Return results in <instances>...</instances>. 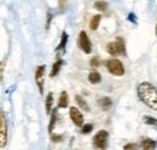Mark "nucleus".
Segmentation results:
<instances>
[{"instance_id": "nucleus-14", "label": "nucleus", "mask_w": 157, "mask_h": 150, "mask_svg": "<svg viewBox=\"0 0 157 150\" xmlns=\"http://www.w3.org/2000/svg\"><path fill=\"white\" fill-rule=\"evenodd\" d=\"M45 103H46V112L50 114L51 112V108H52V103H53V94L51 93V92L47 94Z\"/></svg>"}, {"instance_id": "nucleus-15", "label": "nucleus", "mask_w": 157, "mask_h": 150, "mask_svg": "<svg viewBox=\"0 0 157 150\" xmlns=\"http://www.w3.org/2000/svg\"><path fill=\"white\" fill-rule=\"evenodd\" d=\"M94 7L98 11H105L108 9V2L106 1H103V0H98V1L94 2Z\"/></svg>"}, {"instance_id": "nucleus-27", "label": "nucleus", "mask_w": 157, "mask_h": 150, "mask_svg": "<svg viewBox=\"0 0 157 150\" xmlns=\"http://www.w3.org/2000/svg\"><path fill=\"white\" fill-rule=\"evenodd\" d=\"M156 34H157V26H156Z\"/></svg>"}, {"instance_id": "nucleus-18", "label": "nucleus", "mask_w": 157, "mask_h": 150, "mask_svg": "<svg viewBox=\"0 0 157 150\" xmlns=\"http://www.w3.org/2000/svg\"><path fill=\"white\" fill-rule=\"evenodd\" d=\"M56 117H57V109H55V110L52 112L51 120H50V126H48V132H52V130H53L55 124H56Z\"/></svg>"}, {"instance_id": "nucleus-16", "label": "nucleus", "mask_w": 157, "mask_h": 150, "mask_svg": "<svg viewBox=\"0 0 157 150\" xmlns=\"http://www.w3.org/2000/svg\"><path fill=\"white\" fill-rule=\"evenodd\" d=\"M67 41H68V35H67V33H63L62 34V40H60V42H59V45L57 46V51L59 50H65V45H67Z\"/></svg>"}, {"instance_id": "nucleus-17", "label": "nucleus", "mask_w": 157, "mask_h": 150, "mask_svg": "<svg viewBox=\"0 0 157 150\" xmlns=\"http://www.w3.org/2000/svg\"><path fill=\"white\" fill-rule=\"evenodd\" d=\"M62 61L59 59V61H57L55 64H53V67H52V70H51V76H56V75L59 73V69H60V67H62Z\"/></svg>"}, {"instance_id": "nucleus-11", "label": "nucleus", "mask_w": 157, "mask_h": 150, "mask_svg": "<svg viewBox=\"0 0 157 150\" xmlns=\"http://www.w3.org/2000/svg\"><path fill=\"white\" fill-rule=\"evenodd\" d=\"M69 104V97H68V93L65 91H63L60 93V97L58 99V107L59 108H67Z\"/></svg>"}, {"instance_id": "nucleus-21", "label": "nucleus", "mask_w": 157, "mask_h": 150, "mask_svg": "<svg viewBox=\"0 0 157 150\" xmlns=\"http://www.w3.org/2000/svg\"><path fill=\"white\" fill-rule=\"evenodd\" d=\"M93 130V125H91V124H87V125H83V127H82V133H85V134H87V133H90V132Z\"/></svg>"}, {"instance_id": "nucleus-4", "label": "nucleus", "mask_w": 157, "mask_h": 150, "mask_svg": "<svg viewBox=\"0 0 157 150\" xmlns=\"http://www.w3.org/2000/svg\"><path fill=\"white\" fill-rule=\"evenodd\" d=\"M108 138H109V133L104 130L99 131L94 137H93V144L96 148L98 149H105L108 145Z\"/></svg>"}, {"instance_id": "nucleus-3", "label": "nucleus", "mask_w": 157, "mask_h": 150, "mask_svg": "<svg viewBox=\"0 0 157 150\" xmlns=\"http://www.w3.org/2000/svg\"><path fill=\"white\" fill-rule=\"evenodd\" d=\"M106 68L111 74L116 75V76H121L124 74V67L122 62L118 59H109L106 62Z\"/></svg>"}, {"instance_id": "nucleus-9", "label": "nucleus", "mask_w": 157, "mask_h": 150, "mask_svg": "<svg viewBox=\"0 0 157 150\" xmlns=\"http://www.w3.org/2000/svg\"><path fill=\"white\" fill-rule=\"evenodd\" d=\"M98 105L103 109V110H108V109L111 108V105H113V101H111L109 97H103V98L98 99Z\"/></svg>"}, {"instance_id": "nucleus-7", "label": "nucleus", "mask_w": 157, "mask_h": 150, "mask_svg": "<svg viewBox=\"0 0 157 150\" xmlns=\"http://www.w3.org/2000/svg\"><path fill=\"white\" fill-rule=\"evenodd\" d=\"M44 81H45V65H39L35 70V82L39 87L40 93L44 92Z\"/></svg>"}, {"instance_id": "nucleus-10", "label": "nucleus", "mask_w": 157, "mask_h": 150, "mask_svg": "<svg viewBox=\"0 0 157 150\" xmlns=\"http://www.w3.org/2000/svg\"><path fill=\"white\" fill-rule=\"evenodd\" d=\"M141 148L145 150H151L156 148V142L150 139V138H145L141 140Z\"/></svg>"}, {"instance_id": "nucleus-26", "label": "nucleus", "mask_w": 157, "mask_h": 150, "mask_svg": "<svg viewBox=\"0 0 157 150\" xmlns=\"http://www.w3.org/2000/svg\"><path fill=\"white\" fill-rule=\"evenodd\" d=\"M132 19L134 21V15H133V14H131V15H129V21H132ZM134 22H136V21H134Z\"/></svg>"}, {"instance_id": "nucleus-1", "label": "nucleus", "mask_w": 157, "mask_h": 150, "mask_svg": "<svg viewBox=\"0 0 157 150\" xmlns=\"http://www.w3.org/2000/svg\"><path fill=\"white\" fill-rule=\"evenodd\" d=\"M138 96L143 103H145L151 109L157 110V87L150 82H141L138 86Z\"/></svg>"}, {"instance_id": "nucleus-22", "label": "nucleus", "mask_w": 157, "mask_h": 150, "mask_svg": "<svg viewBox=\"0 0 157 150\" xmlns=\"http://www.w3.org/2000/svg\"><path fill=\"white\" fill-rule=\"evenodd\" d=\"M91 65L98 67V65H99V58H98V57H93V58L91 59Z\"/></svg>"}, {"instance_id": "nucleus-8", "label": "nucleus", "mask_w": 157, "mask_h": 150, "mask_svg": "<svg viewBox=\"0 0 157 150\" xmlns=\"http://www.w3.org/2000/svg\"><path fill=\"white\" fill-rule=\"evenodd\" d=\"M69 114H70L71 121H73L76 126H81V125L83 124V115H82V112H80L76 107H71L70 110H69Z\"/></svg>"}, {"instance_id": "nucleus-20", "label": "nucleus", "mask_w": 157, "mask_h": 150, "mask_svg": "<svg viewBox=\"0 0 157 150\" xmlns=\"http://www.w3.org/2000/svg\"><path fill=\"white\" fill-rule=\"evenodd\" d=\"M144 121H145V124H146V125H151V126L157 127V120L156 119H154V117L145 116V117H144Z\"/></svg>"}, {"instance_id": "nucleus-13", "label": "nucleus", "mask_w": 157, "mask_h": 150, "mask_svg": "<svg viewBox=\"0 0 157 150\" xmlns=\"http://www.w3.org/2000/svg\"><path fill=\"white\" fill-rule=\"evenodd\" d=\"M100 19H101V16H100V15H96V16H93V17H92L91 23H90V28H91L92 30H96V29L98 28Z\"/></svg>"}, {"instance_id": "nucleus-6", "label": "nucleus", "mask_w": 157, "mask_h": 150, "mask_svg": "<svg viewBox=\"0 0 157 150\" xmlns=\"http://www.w3.org/2000/svg\"><path fill=\"white\" fill-rule=\"evenodd\" d=\"M7 140V126H6V119L5 114H0V142H1V148L5 145Z\"/></svg>"}, {"instance_id": "nucleus-25", "label": "nucleus", "mask_w": 157, "mask_h": 150, "mask_svg": "<svg viewBox=\"0 0 157 150\" xmlns=\"http://www.w3.org/2000/svg\"><path fill=\"white\" fill-rule=\"evenodd\" d=\"M138 147L136 144H126L124 145V149H137Z\"/></svg>"}, {"instance_id": "nucleus-23", "label": "nucleus", "mask_w": 157, "mask_h": 150, "mask_svg": "<svg viewBox=\"0 0 157 150\" xmlns=\"http://www.w3.org/2000/svg\"><path fill=\"white\" fill-rule=\"evenodd\" d=\"M62 136H51V139L53 140V142H56V143H59L60 140H62Z\"/></svg>"}, {"instance_id": "nucleus-2", "label": "nucleus", "mask_w": 157, "mask_h": 150, "mask_svg": "<svg viewBox=\"0 0 157 150\" xmlns=\"http://www.w3.org/2000/svg\"><path fill=\"white\" fill-rule=\"evenodd\" d=\"M106 51L108 53L113 55V56H121V55H124V45H123V41L121 39H117L116 41L114 42H109L106 45Z\"/></svg>"}, {"instance_id": "nucleus-19", "label": "nucleus", "mask_w": 157, "mask_h": 150, "mask_svg": "<svg viewBox=\"0 0 157 150\" xmlns=\"http://www.w3.org/2000/svg\"><path fill=\"white\" fill-rule=\"evenodd\" d=\"M76 102H78V104L85 110V112H90V108H88V105H87V103L80 97V96H76Z\"/></svg>"}, {"instance_id": "nucleus-12", "label": "nucleus", "mask_w": 157, "mask_h": 150, "mask_svg": "<svg viewBox=\"0 0 157 150\" xmlns=\"http://www.w3.org/2000/svg\"><path fill=\"white\" fill-rule=\"evenodd\" d=\"M88 81L91 84H93V85H97L101 81V76H100L98 72H92V73L88 74Z\"/></svg>"}, {"instance_id": "nucleus-5", "label": "nucleus", "mask_w": 157, "mask_h": 150, "mask_svg": "<svg viewBox=\"0 0 157 150\" xmlns=\"http://www.w3.org/2000/svg\"><path fill=\"white\" fill-rule=\"evenodd\" d=\"M78 45H80V49L86 52V53H91L92 51V44L90 41V39L87 37L86 32H80V35H78Z\"/></svg>"}, {"instance_id": "nucleus-24", "label": "nucleus", "mask_w": 157, "mask_h": 150, "mask_svg": "<svg viewBox=\"0 0 157 150\" xmlns=\"http://www.w3.org/2000/svg\"><path fill=\"white\" fill-rule=\"evenodd\" d=\"M51 18H52V15L48 12V14H47V22H46V28H47V29L50 28V22H51Z\"/></svg>"}]
</instances>
